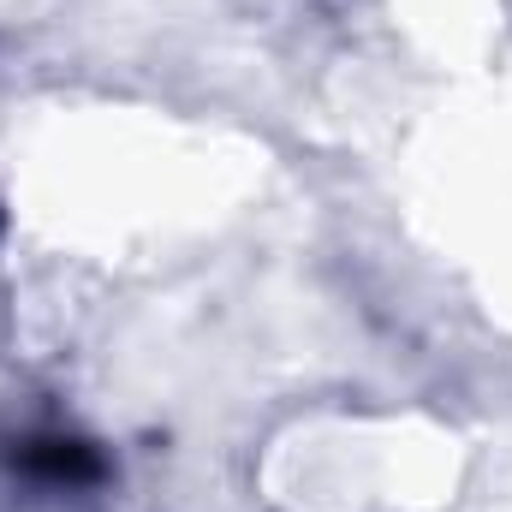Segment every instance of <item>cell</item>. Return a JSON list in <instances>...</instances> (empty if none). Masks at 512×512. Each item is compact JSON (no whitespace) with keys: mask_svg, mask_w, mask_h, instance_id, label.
I'll return each instance as SVG.
<instances>
[{"mask_svg":"<svg viewBox=\"0 0 512 512\" xmlns=\"http://www.w3.org/2000/svg\"><path fill=\"white\" fill-rule=\"evenodd\" d=\"M18 465L36 471V477H48V483H90V477L102 471V459H96L84 441H66V435H36V441H24Z\"/></svg>","mask_w":512,"mask_h":512,"instance_id":"6da1fadb","label":"cell"}]
</instances>
